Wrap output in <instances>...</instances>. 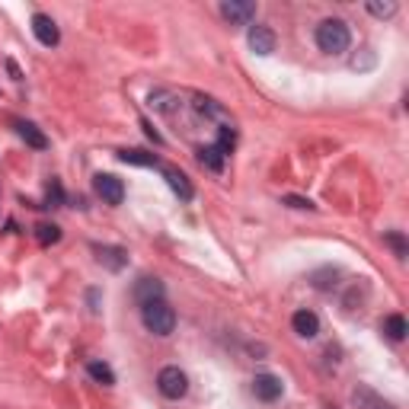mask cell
I'll return each instance as SVG.
<instances>
[{
	"instance_id": "6da1fadb",
	"label": "cell",
	"mask_w": 409,
	"mask_h": 409,
	"mask_svg": "<svg viewBox=\"0 0 409 409\" xmlns=\"http://www.w3.org/2000/svg\"><path fill=\"white\" fill-rule=\"evenodd\" d=\"M352 45V32L349 26L342 23V20H323V23L317 26V48L326 54H342L345 48Z\"/></svg>"
},
{
	"instance_id": "7a4b0ae2",
	"label": "cell",
	"mask_w": 409,
	"mask_h": 409,
	"mask_svg": "<svg viewBox=\"0 0 409 409\" xmlns=\"http://www.w3.org/2000/svg\"><path fill=\"white\" fill-rule=\"evenodd\" d=\"M141 320H144V326L154 336H170L176 329V313L167 301L144 304V307H141Z\"/></svg>"
},
{
	"instance_id": "3957f363",
	"label": "cell",
	"mask_w": 409,
	"mask_h": 409,
	"mask_svg": "<svg viewBox=\"0 0 409 409\" xmlns=\"http://www.w3.org/2000/svg\"><path fill=\"white\" fill-rule=\"evenodd\" d=\"M157 387L167 400H182V396L189 394V378H186L176 364H170V368H163V371L157 374Z\"/></svg>"
},
{
	"instance_id": "277c9868",
	"label": "cell",
	"mask_w": 409,
	"mask_h": 409,
	"mask_svg": "<svg viewBox=\"0 0 409 409\" xmlns=\"http://www.w3.org/2000/svg\"><path fill=\"white\" fill-rule=\"evenodd\" d=\"M93 189H96V195L103 198L106 204H121L125 202V182H121L119 176H112V173H99L96 179H93Z\"/></svg>"
},
{
	"instance_id": "5b68a950",
	"label": "cell",
	"mask_w": 409,
	"mask_h": 409,
	"mask_svg": "<svg viewBox=\"0 0 409 409\" xmlns=\"http://www.w3.org/2000/svg\"><path fill=\"white\" fill-rule=\"evenodd\" d=\"M32 36H36L45 48H54L61 42L58 23H54L52 16H45V13H36V16H32Z\"/></svg>"
},
{
	"instance_id": "8992f818",
	"label": "cell",
	"mask_w": 409,
	"mask_h": 409,
	"mask_svg": "<svg viewBox=\"0 0 409 409\" xmlns=\"http://www.w3.org/2000/svg\"><path fill=\"white\" fill-rule=\"evenodd\" d=\"M221 16H224L230 26H246V23H253V16H256V3L230 0V3H221Z\"/></svg>"
},
{
	"instance_id": "52a82bcc",
	"label": "cell",
	"mask_w": 409,
	"mask_h": 409,
	"mask_svg": "<svg viewBox=\"0 0 409 409\" xmlns=\"http://www.w3.org/2000/svg\"><path fill=\"white\" fill-rule=\"evenodd\" d=\"M281 390H285V384L275 374H256V380H253V394L262 403H275L281 396Z\"/></svg>"
},
{
	"instance_id": "ba28073f",
	"label": "cell",
	"mask_w": 409,
	"mask_h": 409,
	"mask_svg": "<svg viewBox=\"0 0 409 409\" xmlns=\"http://www.w3.org/2000/svg\"><path fill=\"white\" fill-rule=\"evenodd\" d=\"M163 281L160 278H151V275H144V278H137L135 285V301L144 307V304H154V301H163Z\"/></svg>"
},
{
	"instance_id": "9c48e42d",
	"label": "cell",
	"mask_w": 409,
	"mask_h": 409,
	"mask_svg": "<svg viewBox=\"0 0 409 409\" xmlns=\"http://www.w3.org/2000/svg\"><path fill=\"white\" fill-rule=\"evenodd\" d=\"M352 406L355 409H394V403L384 400V396H380L378 390H371V387H355V390H352Z\"/></svg>"
},
{
	"instance_id": "30bf717a",
	"label": "cell",
	"mask_w": 409,
	"mask_h": 409,
	"mask_svg": "<svg viewBox=\"0 0 409 409\" xmlns=\"http://www.w3.org/2000/svg\"><path fill=\"white\" fill-rule=\"evenodd\" d=\"M246 42H250V48L256 54H272L275 52V32L269 29V26H250Z\"/></svg>"
},
{
	"instance_id": "8fae6325",
	"label": "cell",
	"mask_w": 409,
	"mask_h": 409,
	"mask_svg": "<svg viewBox=\"0 0 409 409\" xmlns=\"http://www.w3.org/2000/svg\"><path fill=\"white\" fill-rule=\"evenodd\" d=\"M291 329H295L301 339H313V336L320 333V317L313 311H297L295 317H291Z\"/></svg>"
},
{
	"instance_id": "7c38bea8",
	"label": "cell",
	"mask_w": 409,
	"mask_h": 409,
	"mask_svg": "<svg viewBox=\"0 0 409 409\" xmlns=\"http://www.w3.org/2000/svg\"><path fill=\"white\" fill-rule=\"evenodd\" d=\"M163 176H167L170 189H173L182 202H189V198L195 195V192H192V182L186 179V173H179V170H173V167H163Z\"/></svg>"
},
{
	"instance_id": "4fadbf2b",
	"label": "cell",
	"mask_w": 409,
	"mask_h": 409,
	"mask_svg": "<svg viewBox=\"0 0 409 409\" xmlns=\"http://www.w3.org/2000/svg\"><path fill=\"white\" fill-rule=\"evenodd\" d=\"M16 131H20V137H23L29 147H36V151H45L48 147V137L38 131V125H32V121H16Z\"/></svg>"
},
{
	"instance_id": "5bb4252c",
	"label": "cell",
	"mask_w": 409,
	"mask_h": 409,
	"mask_svg": "<svg viewBox=\"0 0 409 409\" xmlns=\"http://www.w3.org/2000/svg\"><path fill=\"white\" fill-rule=\"evenodd\" d=\"M198 160H202V167H208L211 173H224V163H228V154L221 151L218 144H211V147H202V151H198Z\"/></svg>"
},
{
	"instance_id": "9a60e30c",
	"label": "cell",
	"mask_w": 409,
	"mask_h": 409,
	"mask_svg": "<svg viewBox=\"0 0 409 409\" xmlns=\"http://www.w3.org/2000/svg\"><path fill=\"white\" fill-rule=\"evenodd\" d=\"M96 256H99V262L109 265L112 272L125 269V262H128V256H125V250H121V246H96Z\"/></svg>"
},
{
	"instance_id": "2e32d148",
	"label": "cell",
	"mask_w": 409,
	"mask_h": 409,
	"mask_svg": "<svg viewBox=\"0 0 409 409\" xmlns=\"http://www.w3.org/2000/svg\"><path fill=\"white\" fill-rule=\"evenodd\" d=\"M384 333H387V339L403 342V339H406V333H409L406 317H403V313H390V317L384 320Z\"/></svg>"
},
{
	"instance_id": "e0dca14e",
	"label": "cell",
	"mask_w": 409,
	"mask_h": 409,
	"mask_svg": "<svg viewBox=\"0 0 409 409\" xmlns=\"http://www.w3.org/2000/svg\"><path fill=\"white\" fill-rule=\"evenodd\" d=\"M87 371H90V378L99 380L103 387H112L115 384V371L109 368L106 362H90V364H87Z\"/></svg>"
},
{
	"instance_id": "ac0fdd59",
	"label": "cell",
	"mask_w": 409,
	"mask_h": 409,
	"mask_svg": "<svg viewBox=\"0 0 409 409\" xmlns=\"http://www.w3.org/2000/svg\"><path fill=\"white\" fill-rule=\"evenodd\" d=\"M125 163H135V167H160V160L154 154H144V151H121L119 154Z\"/></svg>"
},
{
	"instance_id": "d6986e66",
	"label": "cell",
	"mask_w": 409,
	"mask_h": 409,
	"mask_svg": "<svg viewBox=\"0 0 409 409\" xmlns=\"http://www.w3.org/2000/svg\"><path fill=\"white\" fill-rule=\"evenodd\" d=\"M384 243H387V246H390V250H394L400 259L409 256V243H406V237H403L400 230H390V234H384Z\"/></svg>"
},
{
	"instance_id": "ffe728a7",
	"label": "cell",
	"mask_w": 409,
	"mask_h": 409,
	"mask_svg": "<svg viewBox=\"0 0 409 409\" xmlns=\"http://www.w3.org/2000/svg\"><path fill=\"white\" fill-rule=\"evenodd\" d=\"M36 237H38V243H42V246H48V243H58L61 240V228H58V224H38Z\"/></svg>"
},
{
	"instance_id": "44dd1931",
	"label": "cell",
	"mask_w": 409,
	"mask_h": 409,
	"mask_svg": "<svg viewBox=\"0 0 409 409\" xmlns=\"http://www.w3.org/2000/svg\"><path fill=\"white\" fill-rule=\"evenodd\" d=\"M336 278H339V272H336V269H323V272H313V285H317L320 291L333 288Z\"/></svg>"
},
{
	"instance_id": "7402d4cb",
	"label": "cell",
	"mask_w": 409,
	"mask_h": 409,
	"mask_svg": "<svg viewBox=\"0 0 409 409\" xmlns=\"http://www.w3.org/2000/svg\"><path fill=\"white\" fill-rule=\"evenodd\" d=\"M170 93H163V90H154L151 93V106L154 109H160V112H170V109H173V103H170Z\"/></svg>"
},
{
	"instance_id": "603a6c76",
	"label": "cell",
	"mask_w": 409,
	"mask_h": 409,
	"mask_svg": "<svg viewBox=\"0 0 409 409\" xmlns=\"http://www.w3.org/2000/svg\"><path fill=\"white\" fill-rule=\"evenodd\" d=\"M195 109H198L202 115H218V119L224 115V109H221L218 103H214V99H198V103H195Z\"/></svg>"
},
{
	"instance_id": "cb8c5ba5",
	"label": "cell",
	"mask_w": 409,
	"mask_h": 409,
	"mask_svg": "<svg viewBox=\"0 0 409 409\" xmlns=\"http://www.w3.org/2000/svg\"><path fill=\"white\" fill-rule=\"evenodd\" d=\"M368 10H371L374 16H380V20H384V16H394L396 13V3H378V0H374V3H368Z\"/></svg>"
},
{
	"instance_id": "d4e9b609",
	"label": "cell",
	"mask_w": 409,
	"mask_h": 409,
	"mask_svg": "<svg viewBox=\"0 0 409 409\" xmlns=\"http://www.w3.org/2000/svg\"><path fill=\"white\" fill-rule=\"evenodd\" d=\"M61 202H64V192H61L58 182H52V186H48V204L45 208H58Z\"/></svg>"
},
{
	"instance_id": "484cf974",
	"label": "cell",
	"mask_w": 409,
	"mask_h": 409,
	"mask_svg": "<svg viewBox=\"0 0 409 409\" xmlns=\"http://www.w3.org/2000/svg\"><path fill=\"white\" fill-rule=\"evenodd\" d=\"M285 202H288L291 208H313V202H311V198H297V195H288V198H285Z\"/></svg>"
}]
</instances>
